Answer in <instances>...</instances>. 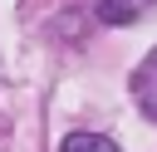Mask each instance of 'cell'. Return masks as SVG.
<instances>
[{
    "label": "cell",
    "mask_w": 157,
    "mask_h": 152,
    "mask_svg": "<svg viewBox=\"0 0 157 152\" xmlns=\"http://www.w3.org/2000/svg\"><path fill=\"white\" fill-rule=\"evenodd\" d=\"M132 93H137V103H142V113L157 123V49L137 64V74H132Z\"/></svg>",
    "instance_id": "obj_1"
},
{
    "label": "cell",
    "mask_w": 157,
    "mask_h": 152,
    "mask_svg": "<svg viewBox=\"0 0 157 152\" xmlns=\"http://www.w3.org/2000/svg\"><path fill=\"white\" fill-rule=\"evenodd\" d=\"M157 0H98V20L103 25H132L152 10Z\"/></svg>",
    "instance_id": "obj_2"
},
{
    "label": "cell",
    "mask_w": 157,
    "mask_h": 152,
    "mask_svg": "<svg viewBox=\"0 0 157 152\" xmlns=\"http://www.w3.org/2000/svg\"><path fill=\"white\" fill-rule=\"evenodd\" d=\"M59 152H118V142H108L103 132H69Z\"/></svg>",
    "instance_id": "obj_3"
}]
</instances>
